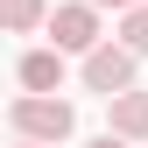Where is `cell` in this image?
Returning <instances> with one entry per match:
<instances>
[{
  "label": "cell",
  "mask_w": 148,
  "mask_h": 148,
  "mask_svg": "<svg viewBox=\"0 0 148 148\" xmlns=\"http://www.w3.org/2000/svg\"><path fill=\"white\" fill-rule=\"evenodd\" d=\"M7 120H14L21 141H49V148H57V141H71V127H78V106L57 99V92H21Z\"/></svg>",
  "instance_id": "1"
},
{
  "label": "cell",
  "mask_w": 148,
  "mask_h": 148,
  "mask_svg": "<svg viewBox=\"0 0 148 148\" xmlns=\"http://www.w3.org/2000/svg\"><path fill=\"white\" fill-rule=\"evenodd\" d=\"M49 42L71 49V57H85V49H99V0H64V7H49Z\"/></svg>",
  "instance_id": "2"
},
{
  "label": "cell",
  "mask_w": 148,
  "mask_h": 148,
  "mask_svg": "<svg viewBox=\"0 0 148 148\" xmlns=\"http://www.w3.org/2000/svg\"><path fill=\"white\" fill-rule=\"evenodd\" d=\"M85 85L106 92V99L134 92V49H127V42H99V49H85Z\"/></svg>",
  "instance_id": "3"
},
{
  "label": "cell",
  "mask_w": 148,
  "mask_h": 148,
  "mask_svg": "<svg viewBox=\"0 0 148 148\" xmlns=\"http://www.w3.org/2000/svg\"><path fill=\"white\" fill-rule=\"evenodd\" d=\"M21 85L28 92H57L64 85V49H28L21 57Z\"/></svg>",
  "instance_id": "4"
},
{
  "label": "cell",
  "mask_w": 148,
  "mask_h": 148,
  "mask_svg": "<svg viewBox=\"0 0 148 148\" xmlns=\"http://www.w3.org/2000/svg\"><path fill=\"white\" fill-rule=\"evenodd\" d=\"M113 134L148 141V92H120V99H113Z\"/></svg>",
  "instance_id": "5"
},
{
  "label": "cell",
  "mask_w": 148,
  "mask_h": 148,
  "mask_svg": "<svg viewBox=\"0 0 148 148\" xmlns=\"http://www.w3.org/2000/svg\"><path fill=\"white\" fill-rule=\"evenodd\" d=\"M0 21H7L14 35H28V28L49 21V0H0Z\"/></svg>",
  "instance_id": "6"
},
{
  "label": "cell",
  "mask_w": 148,
  "mask_h": 148,
  "mask_svg": "<svg viewBox=\"0 0 148 148\" xmlns=\"http://www.w3.org/2000/svg\"><path fill=\"white\" fill-rule=\"evenodd\" d=\"M120 42L134 49V57H148V0H141V7H127V14H120Z\"/></svg>",
  "instance_id": "7"
},
{
  "label": "cell",
  "mask_w": 148,
  "mask_h": 148,
  "mask_svg": "<svg viewBox=\"0 0 148 148\" xmlns=\"http://www.w3.org/2000/svg\"><path fill=\"white\" fill-rule=\"evenodd\" d=\"M92 148H127V134H113V127H106V134L92 141Z\"/></svg>",
  "instance_id": "8"
},
{
  "label": "cell",
  "mask_w": 148,
  "mask_h": 148,
  "mask_svg": "<svg viewBox=\"0 0 148 148\" xmlns=\"http://www.w3.org/2000/svg\"><path fill=\"white\" fill-rule=\"evenodd\" d=\"M99 7H120V14H127V7H141V0H99Z\"/></svg>",
  "instance_id": "9"
},
{
  "label": "cell",
  "mask_w": 148,
  "mask_h": 148,
  "mask_svg": "<svg viewBox=\"0 0 148 148\" xmlns=\"http://www.w3.org/2000/svg\"><path fill=\"white\" fill-rule=\"evenodd\" d=\"M21 148H49V141H21Z\"/></svg>",
  "instance_id": "10"
}]
</instances>
